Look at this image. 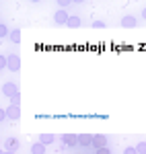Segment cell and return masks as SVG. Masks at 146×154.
Masks as SVG:
<instances>
[{
    "label": "cell",
    "instance_id": "cell-18",
    "mask_svg": "<svg viewBox=\"0 0 146 154\" xmlns=\"http://www.w3.org/2000/svg\"><path fill=\"white\" fill-rule=\"evenodd\" d=\"M126 152H128V154H136V152H138V148H136V146H128Z\"/></svg>",
    "mask_w": 146,
    "mask_h": 154
},
{
    "label": "cell",
    "instance_id": "cell-12",
    "mask_svg": "<svg viewBox=\"0 0 146 154\" xmlns=\"http://www.w3.org/2000/svg\"><path fill=\"white\" fill-rule=\"evenodd\" d=\"M0 37H2V39L11 37V29L6 27V23H0Z\"/></svg>",
    "mask_w": 146,
    "mask_h": 154
},
{
    "label": "cell",
    "instance_id": "cell-9",
    "mask_svg": "<svg viewBox=\"0 0 146 154\" xmlns=\"http://www.w3.org/2000/svg\"><path fill=\"white\" fill-rule=\"evenodd\" d=\"M45 146H48V144H43V142H39V140H37V142L31 146V152H33V154H41V152H45Z\"/></svg>",
    "mask_w": 146,
    "mask_h": 154
},
{
    "label": "cell",
    "instance_id": "cell-3",
    "mask_svg": "<svg viewBox=\"0 0 146 154\" xmlns=\"http://www.w3.org/2000/svg\"><path fill=\"white\" fill-rule=\"evenodd\" d=\"M60 140L66 148H76L78 146V136L76 134H64V136H60Z\"/></svg>",
    "mask_w": 146,
    "mask_h": 154
},
{
    "label": "cell",
    "instance_id": "cell-4",
    "mask_svg": "<svg viewBox=\"0 0 146 154\" xmlns=\"http://www.w3.org/2000/svg\"><path fill=\"white\" fill-rule=\"evenodd\" d=\"M6 115H8V119H12V121H17V119L21 117V107H19V103H12V105L6 107Z\"/></svg>",
    "mask_w": 146,
    "mask_h": 154
},
{
    "label": "cell",
    "instance_id": "cell-1",
    "mask_svg": "<svg viewBox=\"0 0 146 154\" xmlns=\"http://www.w3.org/2000/svg\"><path fill=\"white\" fill-rule=\"evenodd\" d=\"M2 93L8 97L12 103H19V99H21V95H19V84L17 82H4L2 84Z\"/></svg>",
    "mask_w": 146,
    "mask_h": 154
},
{
    "label": "cell",
    "instance_id": "cell-17",
    "mask_svg": "<svg viewBox=\"0 0 146 154\" xmlns=\"http://www.w3.org/2000/svg\"><path fill=\"white\" fill-rule=\"evenodd\" d=\"M93 27H95V29H103V27H107V25H105V21H95Z\"/></svg>",
    "mask_w": 146,
    "mask_h": 154
},
{
    "label": "cell",
    "instance_id": "cell-8",
    "mask_svg": "<svg viewBox=\"0 0 146 154\" xmlns=\"http://www.w3.org/2000/svg\"><path fill=\"white\" fill-rule=\"evenodd\" d=\"M17 148H19V140L17 138H6V150L8 152H14Z\"/></svg>",
    "mask_w": 146,
    "mask_h": 154
},
{
    "label": "cell",
    "instance_id": "cell-10",
    "mask_svg": "<svg viewBox=\"0 0 146 154\" xmlns=\"http://www.w3.org/2000/svg\"><path fill=\"white\" fill-rule=\"evenodd\" d=\"M82 25V21H80V17H76V14H72L70 19H68V23H66V27H72V29H76V27H80Z\"/></svg>",
    "mask_w": 146,
    "mask_h": 154
},
{
    "label": "cell",
    "instance_id": "cell-16",
    "mask_svg": "<svg viewBox=\"0 0 146 154\" xmlns=\"http://www.w3.org/2000/svg\"><path fill=\"white\" fill-rule=\"evenodd\" d=\"M136 148H138V152H144L146 154V142H138V144H136Z\"/></svg>",
    "mask_w": 146,
    "mask_h": 154
},
{
    "label": "cell",
    "instance_id": "cell-7",
    "mask_svg": "<svg viewBox=\"0 0 146 154\" xmlns=\"http://www.w3.org/2000/svg\"><path fill=\"white\" fill-rule=\"evenodd\" d=\"M122 27H128V29L138 27V19L132 17V14H126V17H122Z\"/></svg>",
    "mask_w": 146,
    "mask_h": 154
},
{
    "label": "cell",
    "instance_id": "cell-2",
    "mask_svg": "<svg viewBox=\"0 0 146 154\" xmlns=\"http://www.w3.org/2000/svg\"><path fill=\"white\" fill-rule=\"evenodd\" d=\"M91 146H93V134H82V136H78V150H91Z\"/></svg>",
    "mask_w": 146,
    "mask_h": 154
},
{
    "label": "cell",
    "instance_id": "cell-5",
    "mask_svg": "<svg viewBox=\"0 0 146 154\" xmlns=\"http://www.w3.org/2000/svg\"><path fill=\"white\" fill-rule=\"evenodd\" d=\"M8 70L11 72H19L21 70V58L17 54H11L8 56Z\"/></svg>",
    "mask_w": 146,
    "mask_h": 154
},
{
    "label": "cell",
    "instance_id": "cell-19",
    "mask_svg": "<svg viewBox=\"0 0 146 154\" xmlns=\"http://www.w3.org/2000/svg\"><path fill=\"white\" fill-rule=\"evenodd\" d=\"M142 19H144V21H146V8H144V11H142Z\"/></svg>",
    "mask_w": 146,
    "mask_h": 154
},
{
    "label": "cell",
    "instance_id": "cell-15",
    "mask_svg": "<svg viewBox=\"0 0 146 154\" xmlns=\"http://www.w3.org/2000/svg\"><path fill=\"white\" fill-rule=\"evenodd\" d=\"M56 2H58V6H62V8H66V6H70V4H72L74 0H56Z\"/></svg>",
    "mask_w": 146,
    "mask_h": 154
},
{
    "label": "cell",
    "instance_id": "cell-11",
    "mask_svg": "<svg viewBox=\"0 0 146 154\" xmlns=\"http://www.w3.org/2000/svg\"><path fill=\"white\" fill-rule=\"evenodd\" d=\"M37 140L43 142V144H51V142H56V136H54V134H39Z\"/></svg>",
    "mask_w": 146,
    "mask_h": 154
},
{
    "label": "cell",
    "instance_id": "cell-20",
    "mask_svg": "<svg viewBox=\"0 0 146 154\" xmlns=\"http://www.w3.org/2000/svg\"><path fill=\"white\" fill-rule=\"evenodd\" d=\"M74 2H76V4H82V2H85V0H74Z\"/></svg>",
    "mask_w": 146,
    "mask_h": 154
},
{
    "label": "cell",
    "instance_id": "cell-13",
    "mask_svg": "<svg viewBox=\"0 0 146 154\" xmlns=\"http://www.w3.org/2000/svg\"><path fill=\"white\" fill-rule=\"evenodd\" d=\"M11 41L12 43H19V41H21V31H19V29L11 31Z\"/></svg>",
    "mask_w": 146,
    "mask_h": 154
},
{
    "label": "cell",
    "instance_id": "cell-14",
    "mask_svg": "<svg viewBox=\"0 0 146 154\" xmlns=\"http://www.w3.org/2000/svg\"><path fill=\"white\" fill-rule=\"evenodd\" d=\"M0 68H2V70H6V68H8V56H4V54L0 56Z\"/></svg>",
    "mask_w": 146,
    "mask_h": 154
},
{
    "label": "cell",
    "instance_id": "cell-21",
    "mask_svg": "<svg viewBox=\"0 0 146 154\" xmlns=\"http://www.w3.org/2000/svg\"><path fill=\"white\" fill-rule=\"evenodd\" d=\"M31 2H39V0H31Z\"/></svg>",
    "mask_w": 146,
    "mask_h": 154
},
{
    "label": "cell",
    "instance_id": "cell-6",
    "mask_svg": "<svg viewBox=\"0 0 146 154\" xmlns=\"http://www.w3.org/2000/svg\"><path fill=\"white\" fill-rule=\"evenodd\" d=\"M68 19H70L68 11H56V14H54V21H56V25H66V23H68Z\"/></svg>",
    "mask_w": 146,
    "mask_h": 154
}]
</instances>
